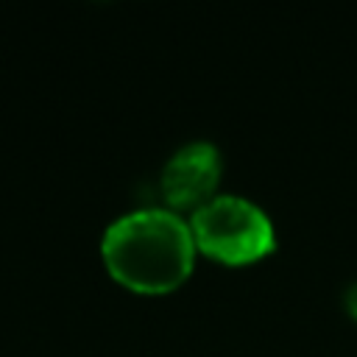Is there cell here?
Segmentation results:
<instances>
[{
	"instance_id": "1",
	"label": "cell",
	"mask_w": 357,
	"mask_h": 357,
	"mask_svg": "<svg viewBox=\"0 0 357 357\" xmlns=\"http://www.w3.org/2000/svg\"><path fill=\"white\" fill-rule=\"evenodd\" d=\"M100 254L120 284L137 293H167L190 276L195 240L178 212L145 206L106 226Z\"/></svg>"
},
{
	"instance_id": "2",
	"label": "cell",
	"mask_w": 357,
	"mask_h": 357,
	"mask_svg": "<svg viewBox=\"0 0 357 357\" xmlns=\"http://www.w3.org/2000/svg\"><path fill=\"white\" fill-rule=\"evenodd\" d=\"M190 231L195 248L229 265L254 262L276 245L271 218L243 195H212L190 215Z\"/></svg>"
},
{
	"instance_id": "3",
	"label": "cell",
	"mask_w": 357,
	"mask_h": 357,
	"mask_svg": "<svg viewBox=\"0 0 357 357\" xmlns=\"http://www.w3.org/2000/svg\"><path fill=\"white\" fill-rule=\"evenodd\" d=\"M220 151L206 139L181 145L162 167V192L173 209L195 212L215 195L220 181Z\"/></svg>"
},
{
	"instance_id": "4",
	"label": "cell",
	"mask_w": 357,
	"mask_h": 357,
	"mask_svg": "<svg viewBox=\"0 0 357 357\" xmlns=\"http://www.w3.org/2000/svg\"><path fill=\"white\" fill-rule=\"evenodd\" d=\"M346 310L351 312V318H357V282L346 287Z\"/></svg>"
}]
</instances>
